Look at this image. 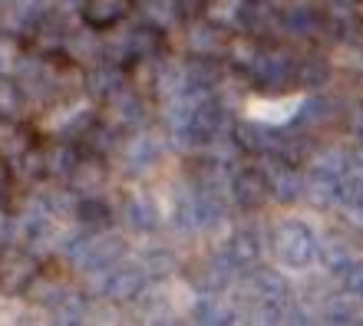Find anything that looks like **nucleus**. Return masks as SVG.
I'll return each mask as SVG.
<instances>
[{
    "mask_svg": "<svg viewBox=\"0 0 363 326\" xmlns=\"http://www.w3.org/2000/svg\"><path fill=\"white\" fill-rule=\"evenodd\" d=\"M10 185H13V165H10V162H4V158H0V204L7 202Z\"/></svg>",
    "mask_w": 363,
    "mask_h": 326,
    "instance_id": "bb28decb",
    "label": "nucleus"
},
{
    "mask_svg": "<svg viewBox=\"0 0 363 326\" xmlns=\"http://www.w3.org/2000/svg\"><path fill=\"white\" fill-rule=\"evenodd\" d=\"M123 224L133 234H155L162 228V214H159V204H155L152 194L145 192H133L123 198V211H119Z\"/></svg>",
    "mask_w": 363,
    "mask_h": 326,
    "instance_id": "dca6fc26",
    "label": "nucleus"
},
{
    "mask_svg": "<svg viewBox=\"0 0 363 326\" xmlns=\"http://www.w3.org/2000/svg\"><path fill=\"white\" fill-rule=\"evenodd\" d=\"M271 250H274L281 267L307 270L320 254V238L307 221L287 218L281 224H274V231H271Z\"/></svg>",
    "mask_w": 363,
    "mask_h": 326,
    "instance_id": "20e7f679",
    "label": "nucleus"
},
{
    "mask_svg": "<svg viewBox=\"0 0 363 326\" xmlns=\"http://www.w3.org/2000/svg\"><path fill=\"white\" fill-rule=\"evenodd\" d=\"M231 43V30L211 23L199 13L185 27V57H199V59H225Z\"/></svg>",
    "mask_w": 363,
    "mask_h": 326,
    "instance_id": "f8f14e48",
    "label": "nucleus"
},
{
    "mask_svg": "<svg viewBox=\"0 0 363 326\" xmlns=\"http://www.w3.org/2000/svg\"><path fill=\"white\" fill-rule=\"evenodd\" d=\"M139 264H143V270L152 277V284L155 280H165L179 267V260H175V254L169 248H145L143 254H139Z\"/></svg>",
    "mask_w": 363,
    "mask_h": 326,
    "instance_id": "b1692460",
    "label": "nucleus"
},
{
    "mask_svg": "<svg viewBox=\"0 0 363 326\" xmlns=\"http://www.w3.org/2000/svg\"><path fill=\"white\" fill-rule=\"evenodd\" d=\"M73 221L83 231H109L116 224V211L99 194H79L77 208H73Z\"/></svg>",
    "mask_w": 363,
    "mask_h": 326,
    "instance_id": "aec40b11",
    "label": "nucleus"
},
{
    "mask_svg": "<svg viewBox=\"0 0 363 326\" xmlns=\"http://www.w3.org/2000/svg\"><path fill=\"white\" fill-rule=\"evenodd\" d=\"M27 99H23V93H20L17 79L13 76H0V115H17V109L23 106Z\"/></svg>",
    "mask_w": 363,
    "mask_h": 326,
    "instance_id": "a878e982",
    "label": "nucleus"
},
{
    "mask_svg": "<svg viewBox=\"0 0 363 326\" xmlns=\"http://www.w3.org/2000/svg\"><path fill=\"white\" fill-rule=\"evenodd\" d=\"M135 10V0H79V20L93 30H116Z\"/></svg>",
    "mask_w": 363,
    "mask_h": 326,
    "instance_id": "f3484780",
    "label": "nucleus"
},
{
    "mask_svg": "<svg viewBox=\"0 0 363 326\" xmlns=\"http://www.w3.org/2000/svg\"><path fill=\"white\" fill-rule=\"evenodd\" d=\"M337 119H340V106H337L330 96H324V93H314V96L294 112V119H291L287 129H294L297 135L307 139V135L320 132V129H330Z\"/></svg>",
    "mask_w": 363,
    "mask_h": 326,
    "instance_id": "2eb2a0df",
    "label": "nucleus"
},
{
    "mask_svg": "<svg viewBox=\"0 0 363 326\" xmlns=\"http://www.w3.org/2000/svg\"><path fill=\"white\" fill-rule=\"evenodd\" d=\"M13 63H17V59H10L7 47H4V43H0V76H4V73H7V69L13 66Z\"/></svg>",
    "mask_w": 363,
    "mask_h": 326,
    "instance_id": "c85d7f7f",
    "label": "nucleus"
},
{
    "mask_svg": "<svg viewBox=\"0 0 363 326\" xmlns=\"http://www.w3.org/2000/svg\"><path fill=\"white\" fill-rule=\"evenodd\" d=\"M129 83H133V73L123 63H113V59H99V63L83 69V93H86V99L93 106H106Z\"/></svg>",
    "mask_w": 363,
    "mask_h": 326,
    "instance_id": "9b49d317",
    "label": "nucleus"
},
{
    "mask_svg": "<svg viewBox=\"0 0 363 326\" xmlns=\"http://www.w3.org/2000/svg\"><path fill=\"white\" fill-rule=\"evenodd\" d=\"M50 313H53V323H83V320L89 317V297L86 293H79V290H67L63 297L50 307Z\"/></svg>",
    "mask_w": 363,
    "mask_h": 326,
    "instance_id": "5701e85b",
    "label": "nucleus"
},
{
    "mask_svg": "<svg viewBox=\"0 0 363 326\" xmlns=\"http://www.w3.org/2000/svg\"><path fill=\"white\" fill-rule=\"evenodd\" d=\"M106 182H109V158L99 152H89V149H79L77 162H73L69 175L63 178V185L77 198L79 194H99Z\"/></svg>",
    "mask_w": 363,
    "mask_h": 326,
    "instance_id": "ddd939ff",
    "label": "nucleus"
},
{
    "mask_svg": "<svg viewBox=\"0 0 363 326\" xmlns=\"http://www.w3.org/2000/svg\"><path fill=\"white\" fill-rule=\"evenodd\" d=\"M10 240H13V221H10L7 214H0V248L10 244Z\"/></svg>",
    "mask_w": 363,
    "mask_h": 326,
    "instance_id": "cd10ccee",
    "label": "nucleus"
},
{
    "mask_svg": "<svg viewBox=\"0 0 363 326\" xmlns=\"http://www.w3.org/2000/svg\"><path fill=\"white\" fill-rule=\"evenodd\" d=\"M53 10V0H13V20L20 30H33Z\"/></svg>",
    "mask_w": 363,
    "mask_h": 326,
    "instance_id": "393cba45",
    "label": "nucleus"
},
{
    "mask_svg": "<svg viewBox=\"0 0 363 326\" xmlns=\"http://www.w3.org/2000/svg\"><path fill=\"white\" fill-rule=\"evenodd\" d=\"M135 10L143 23L162 30V33H172L185 23V0H135Z\"/></svg>",
    "mask_w": 363,
    "mask_h": 326,
    "instance_id": "6ab92c4d",
    "label": "nucleus"
},
{
    "mask_svg": "<svg viewBox=\"0 0 363 326\" xmlns=\"http://www.w3.org/2000/svg\"><path fill=\"white\" fill-rule=\"evenodd\" d=\"M191 320L205 326H228L238 323V307H231L221 290H199V297L191 300Z\"/></svg>",
    "mask_w": 363,
    "mask_h": 326,
    "instance_id": "a211bd4d",
    "label": "nucleus"
},
{
    "mask_svg": "<svg viewBox=\"0 0 363 326\" xmlns=\"http://www.w3.org/2000/svg\"><path fill=\"white\" fill-rule=\"evenodd\" d=\"M264 165L271 182V194L277 204H297L307 198V168L304 162L284 158V155H268V158H255Z\"/></svg>",
    "mask_w": 363,
    "mask_h": 326,
    "instance_id": "6e6552de",
    "label": "nucleus"
},
{
    "mask_svg": "<svg viewBox=\"0 0 363 326\" xmlns=\"http://www.w3.org/2000/svg\"><path fill=\"white\" fill-rule=\"evenodd\" d=\"M149 284H152V277L143 270L139 260H133V264L119 260L116 267H109L106 274H99V297L109 300V303H116V307L139 303V297L149 290Z\"/></svg>",
    "mask_w": 363,
    "mask_h": 326,
    "instance_id": "423d86ee",
    "label": "nucleus"
},
{
    "mask_svg": "<svg viewBox=\"0 0 363 326\" xmlns=\"http://www.w3.org/2000/svg\"><path fill=\"white\" fill-rule=\"evenodd\" d=\"M60 250H63V257L77 270L99 277L109 267H116L119 260H125V250L129 248H125L123 234H116L109 228V231H83L77 238H67L60 244Z\"/></svg>",
    "mask_w": 363,
    "mask_h": 326,
    "instance_id": "7ed1b4c3",
    "label": "nucleus"
},
{
    "mask_svg": "<svg viewBox=\"0 0 363 326\" xmlns=\"http://www.w3.org/2000/svg\"><path fill=\"white\" fill-rule=\"evenodd\" d=\"M235 284L241 290V310L255 317V323H284L287 307L294 303V290L281 270L261 264Z\"/></svg>",
    "mask_w": 363,
    "mask_h": 326,
    "instance_id": "f257e3e1",
    "label": "nucleus"
},
{
    "mask_svg": "<svg viewBox=\"0 0 363 326\" xmlns=\"http://www.w3.org/2000/svg\"><path fill=\"white\" fill-rule=\"evenodd\" d=\"M327 83H330V63L314 50H304L301 53V66H297V89L320 93Z\"/></svg>",
    "mask_w": 363,
    "mask_h": 326,
    "instance_id": "412c9836",
    "label": "nucleus"
},
{
    "mask_svg": "<svg viewBox=\"0 0 363 326\" xmlns=\"http://www.w3.org/2000/svg\"><path fill=\"white\" fill-rule=\"evenodd\" d=\"M297 66H301V50L291 40H261L258 57L245 79L261 93H287L297 89Z\"/></svg>",
    "mask_w": 363,
    "mask_h": 326,
    "instance_id": "f03ea898",
    "label": "nucleus"
},
{
    "mask_svg": "<svg viewBox=\"0 0 363 326\" xmlns=\"http://www.w3.org/2000/svg\"><path fill=\"white\" fill-rule=\"evenodd\" d=\"M0 4H4V0H0Z\"/></svg>",
    "mask_w": 363,
    "mask_h": 326,
    "instance_id": "c756f323",
    "label": "nucleus"
},
{
    "mask_svg": "<svg viewBox=\"0 0 363 326\" xmlns=\"http://www.w3.org/2000/svg\"><path fill=\"white\" fill-rule=\"evenodd\" d=\"M40 257L27 244H4L0 248V290L7 297H23L30 284L40 277Z\"/></svg>",
    "mask_w": 363,
    "mask_h": 326,
    "instance_id": "39448f33",
    "label": "nucleus"
},
{
    "mask_svg": "<svg viewBox=\"0 0 363 326\" xmlns=\"http://www.w3.org/2000/svg\"><path fill=\"white\" fill-rule=\"evenodd\" d=\"M215 257L225 264V270H228L235 280L245 277L248 270L261 267V257H264L261 234L255 228H235L228 238L221 240V248L215 250Z\"/></svg>",
    "mask_w": 363,
    "mask_h": 326,
    "instance_id": "0eeeda50",
    "label": "nucleus"
},
{
    "mask_svg": "<svg viewBox=\"0 0 363 326\" xmlns=\"http://www.w3.org/2000/svg\"><path fill=\"white\" fill-rule=\"evenodd\" d=\"M119 155H123V172L129 175V178H139V175L152 172L155 165L162 162L165 135L152 132V129H139V132H133V135H125L123 139Z\"/></svg>",
    "mask_w": 363,
    "mask_h": 326,
    "instance_id": "9d476101",
    "label": "nucleus"
},
{
    "mask_svg": "<svg viewBox=\"0 0 363 326\" xmlns=\"http://www.w3.org/2000/svg\"><path fill=\"white\" fill-rule=\"evenodd\" d=\"M37 149H40L37 132L27 122H20L17 115H0V158L4 162L20 168Z\"/></svg>",
    "mask_w": 363,
    "mask_h": 326,
    "instance_id": "4468645a",
    "label": "nucleus"
},
{
    "mask_svg": "<svg viewBox=\"0 0 363 326\" xmlns=\"http://www.w3.org/2000/svg\"><path fill=\"white\" fill-rule=\"evenodd\" d=\"M228 192H231V204L245 214L261 211V208L274 198V194H271L268 172H264V165L255 162V158H251V165H241L238 172L231 175Z\"/></svg>",
    "mask_w": 363,
    "mask_h": 326,
    "instance_id": "1a4fd4ad",
    "label": "nucleus"
},
{
    "mask_svg": "<svg viewBox=\"0 0 363 326\" xmlns=\"http://www.w3.org/2000/svg\"><path fill=\"white\" fill-rule=\"evenodd\" d=\"M354 248H350V240H347V234L340 231V234H330L327 240H320V254H317V260L324 264L334 277H340V270L354 260Z\"/></svg>",
    "mask_w": 363,
    "mask_h": 326,
    "instance_id": "4be33fe9",
    "label": "nucleus"
}]
</instances>
